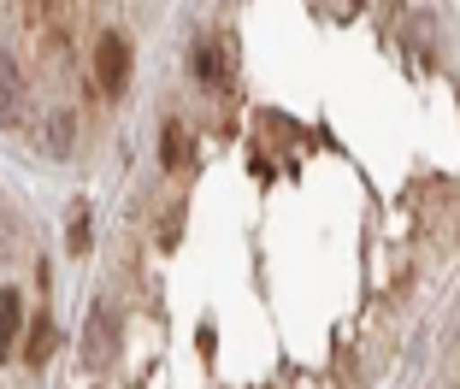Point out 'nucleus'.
<instances>
[{
    "label": "nucleus",
    "mask_w": 460,
    "mask_h": 389,
    "mask_svg": "<svg viewBox=\"0 0 460 389\" xmlns=\"http://www.w3.org/2000/svg\"><path fill=\"white\" fill-rule=\"evenodd\" d=\"M160 160H165V172H183V165H190V136H183V124H165Z\"/></svg>",
    "instance_id": "obj_3"
},
{
    "label": "nucleus",
    "mask_w": 460,
    "mask_h": 389,
    "mask_svg": "<svg viewBox=\"0 0 460 389\" xmlns=\"http://www.w3.org/2000/svg\"><path fill=\"white\" fill-rule=\"evenodd\" d=\"M190 66H195V77H201L207 89H225L230 71H236V41H230V36H207L201 48L190 54Z\"/></svg>",
    "instance_id": "obj_1"
},
{
    "label": "nucleus",
    "mask_w": 460,
    "mask_h": 389,
    "mask_svg": "<svg viewBox=\"0 0 460 389\" xmlns=\"http://www.w3.org/2000/svg\"><path fill=\"white\" fill-rule=\"evenodd\" d=\"M48 349H54V319H36V331H30V366L48 360Z\"/></svg>",
    "instance_id": "obj_4"
},
{
    "label": "nucleus",
    "mask_w": 460,
    "mask_h": 389,
    "mask_svg": "<svg viewBox=\"0 0 460 389\" xmlns=\"http://www.w3.org/2000/svg\"><path fill=\"white\" fill-rule=\"evenodd\" d=\"M0 319H6V324H0V342L13 349V336H18V296H13V289L0 296Z\"/></svg>",
    "instance_id": "obj_5"
},
{
    "label": "nucleus",
    "mask_w": 460,
    "mask_h": 389,
    "mask_svg": "<svg viewBox=\"0 0 460 389\" xmlns=\"http://www.w3.org/2000/svg\"><path fill=\"white\" fill-rule=\"evenodd\" d=\"M95 71H101V89H107V94H124V83H130V41L107 36L95 48Z\"/></svg>",
    "instance_id": "obj_2"
}]
</instances>
